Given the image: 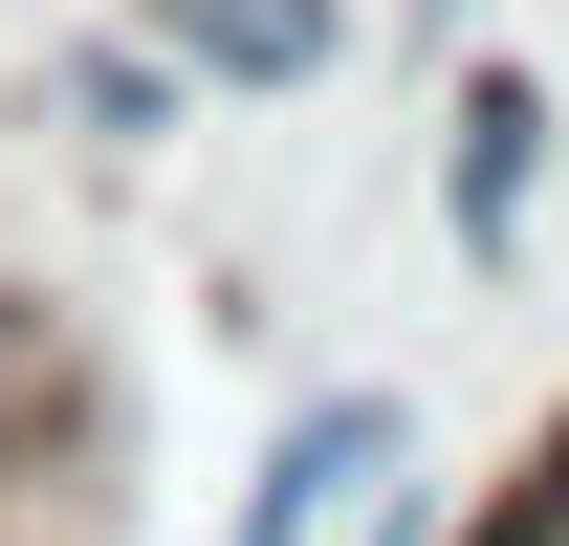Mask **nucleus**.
I'll return each instance as SVG.
<instances>
[{
	"label": "nucleus",
	"instance_id": "2",
	"mask_svg": "<svg viewBox=\"0 0 569 546\" xmlns=\"http://www.w3.org/2000/svg\"><path fill=\"white\" fill-rule=\"evenodd\" d=\"M372 459H395V394H307L263 437V481H241V546H329V503H351Z\"/></svg>",
	"mask_w": 569,
	"mask_h": 546
},
{
	"label": "nucleus",
	"instance_id": "6",
	"mask_svg": "<svg viewBox=\"0 0 569 546\" xmlns=\"http://www.w3.org/2000/svg\"><path fill=\"white\" fill-rule=\"evenodd\" d=\"M548 459H569V415H548Z\"/></svg>",
	"mask_w": 569,
	"mask_h": 546
},
{
	"label": "nucleus",
	"instance_id": "3",
	"mask_svg": "<svg viewBox=\"0 0 569 546\" xmlns=\"http://www.w3.org/2000/svg\"><path fill=\"white\" fill-rule=\"evenodd\" d=\"M351 44V0H153V67H198V88H307Z\"/></svg>",
	"mask_w": 569,
	"mask_h": 546
},
{
	"label": "nucleus",
	"instance_id": "5",
	"mask_svg": "<svg viewBox=\"0 0 569 546\" xmlns=\"http://www.w3.org/2000/svg\"><path fill=\"white\" fill-rule=\"evenodd\" d=\"M460 546H548V503H526V481H503V503H482V525H460Z\"/></svg>",
	"mask_w": 569,
	"mask_h": 546
},
{
	"label": "nucleus",
	"instance_id": "1",
	"mask_svg": "<svg viewBox=\"0 0 569 546\" xmlns=\"http://www.w3.org/2000/svg\"><path fill=\"white\" fill-rule=\"evenodd\" d=\"M438 198H460V263H526V198H548V88H526V67H482V88H460Z\"/></svg>",
	"mask_w": 569,
	"mask_h": 546
},
{
	"label": "nucleus",
	"instance_id": "4",
	"mask_svg": "<svg viewBox=\"0 0 569 546\" xmlns=\"http://www.w3.org/2000/svg\"><path fill=\"white\" fill-rule=\"evenodd\" d=\"M153 110H176V67H153V44H88V67H67V132H110V153H132Z\"/></svg>",
	"mask_w": 569,
	"mask_h": 546
}]
</instances>
